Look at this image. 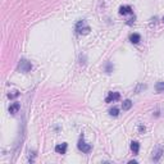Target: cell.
Here are the masks:
<instances>
[{
    "label": "cell",
    "mask_w": 164,
    "mask_h": 164,
    "mask_svg": "<svg viewBox=\"0 0 164 164\" xmlns=\"http://www.w3.org/2000/svg\"><path fill=\"white\" fill-rule=\"evenodd\" d=\"M77 146H78V150L85 154H89L90 151H91V145L87 142H85L83 141V137H81V139L78 140V144H77Z\"/></svg>",
    "instance_id": "cell-3"
},
{
    "label": "cell",
    "mask_w": 164,
    "mask_h": 164,
    "mask_svg": "<svg viewBox=\"0 0 164 164\" xmlns=\"http://www.w3.org/2000/svg\"><path fill=\"white\" fill-rule=\"evenodd\" d=\"M131 150H132L133 154H139V151H140V144L137 142V141H132V142H131Z\"/></svg>",
    "instance_id": "cell-9"
},
{
    "label": "cell",
    "mask_w": 164,
    "mask_h": 164,
    "mask_svg": "<svg viewBox=\"0 0 164 164\" xmlns=\"http://www.w3.org/2000/svg\"><path fill=\"white\" fill-rule=\"evenodd\" d=\"M18 69L23 73H27L32 69V64H31V62H28L27 59H21L19 60V64H18Z\"/></svg>",
    "instance_id": "cell-2"
},
{
    "label": "cell",
    "mask_w": 164,
    "mask_h": 164,
    "mask_svg": "<svg viewBox=\"0 0 164 164\" xmlns=\"http://www.w3.org/2000/svg\"><path fill=\"white\" fill-rule=\"evenodd\" d=\"M76 32L78 35H87L90 32V26L86 24L85 21H78L76 24Z\"/></svg>",
    "instance_id": "cell-1"
},
{
    "label": "cell",
    "mask_w": 164,
    "mask_h": 164,
    "mask_svg": "<svg viewBox=\"0 0 164 164\" xmlns=\"http://www.w3.org/2000/svg\"><path fill=\"white\" fill-rule=\"evenodd\" d=\"M130 41L132 44H139L141 41V36L139 33H131L130 35Z\"/></svg>",
    "instance_id": "cell-8"
},
{
    "label": "cell",
    "mask_w": 164,
    "mask_h": 164,
    "mask_svg": "<svg viewBox=\"0 0 164 164\" xmlns=\"http://www.w3.org/2000/svg\"><path fill=\"white\" fill-rule=\"evenodd\" d=\"M156 92H164V82H158L155 85Z\"/></svg>",
    "instance_id": "cell-12"
},
{
    "label": "cell",
    "mask_w": 164,
    "mask_h": 164,
    "mask_svg": "<svg viewBox=\"0 0 164 164\" xmlns=\"http://www.w3.org/2000/svg\"><path fill=\"white\" fill-rule=\"evenodd\" d=\"M55 151L58 154H66L67 153V144H59V145L55 146Z\"/></svg>",
    "instance_id": "cell-6"
},
{
    "label": "cell",
    "mask_w": 164,
    "mask_h": 164,
    "mask_svg": "<svg viewBox=\"0 0 164 164\" xmlns=\"http://www.w3.org/2000/svg\"><path fill=\"white\" fill-rule=\"evenodd\" d=\"M163 23H164V18H163Z\"/></svg>",
    "instance_id": "cell-17"
},
{
    "label": "cell",
    "mask_w": 164,
    "mask_h": 164,
    "mask_svg": "<svg viewBox=\"0 0 164 164\" xmlns=\"http://www.w3.org/2000/svg\"><path fill=\"white\" fill-rule=\"evenodd\" d=\"M119 98H121V94H119V92H109V95L107 96L105 101H107V103L117 101V100H119Z\"/></svg>",
    "instance_id": "cell-4"
},
{
    "label": "cell",
    "mask_w": 164,
    "mask_h": 164,
    "mask_svg": "<svg viewBox=\"0 0 164 164\" xmlns=\"http://www.w3.org/2000/svg\"><path fill=\"white\" fill-rule=\"evenodd\" d=\"M19 109H21L19 103H13L10 107H9V113H10V114H15V113H18Z\"/></svg>",
    "instance_id": "cell-7"
},
{
    "label": "cell",
    "mask_w": 164,
    "mask_h": 164,
    "mask_svg": "<svg viewBox=\"0 0 164 164\" xmlns=\"http://www.w3.org/2000/svg\"><path fill=\"white\" fill-rule=\"evenodd\" d=\"M109 114L112 115V117H118V114H119V109L118 108H112L110 110H109Z\"/></svg>",
    "instance_id": "cell-13"
},
{
    "label": "cell",
    "mask_w": 164,
    "mask_h": 164,
    "mask_svg": "<svg viewBox=\"0 0 164 164\" xmlns=\"http://www.w3.org/2000/svg\"><path fill=\"white\" fill-rule=\"evenodd\" d=\"M145 130H146V128L144 127V126H140V127H139V131H140V132H145Z\"/></svg>",
    "instance_id": "cell-16"
},
{
    "label": "cell",
    "mask_w": 164,
    "mask_h": 164,
    "mask_svg": "<svg viewBox=\"0 0 164 164\" xmlns=\"http://www.w3.org/2000/svg\"><path fill=\"white\" fill-rule=\"evenodd\" d=\"M132 13H133V10H132V8H131L130 5H122L119 8V14H122V15L132 14Z\"/></svg>",
    "instance_id": "cell-5"
},
{
    "label": "cell",
    "mask_w": 164,
    "mask_h": 164,
    "mask_svg": "<svg viewBox=\"0 0 164 164\" xmlns=\"http://www.w3.org/2000/svg\"><path fill=\"white\" fill-rule=\"evenodd\" d=\"M18 95H19V92H18V91H14L13 94H9L8 98H9V99H14V98H17Z\"/></svg>",
    "instance_id": "cell-14"
},
{
    "label": "cell",
    "mask_w": 164,
    "mask_h": 164,
    "mask_svg": "<svg viewBox=\"0 0 164 164\" xmlns=\"http://www.w3.org/2000/svg\"><path fill=\"white\" fill-rule=\"evenodd\" d=\"M163 153H164V150H163V149H159L158 151L155 153V155L153 156V160H154V162H158V160L160 159V156L163 155Z\"/></svg>",
    "instance_id": "cell-11"
},
{
    "label": "cell",
    "mask_w": 164,
    "mask_h": 164,
    "mask_svg": "<svg viewBox=\"0 0 164 164\" xmlns=\"http://www.w3.org/2000/svg\"><path fill=\"white\" fill-rule=\"evenodd\" d=\"M131 108H132V101H131L130 99H127V100H124L122 103V109H123V110H130Z\"/></svg>",
    "instance_id": "cell-10"
},
{
    "label": "cell",
    "mask_w": 164,
    "mask_h": 164,
    "mask_svg": "<svg viewBox=\"0 0 164 164\" xmlns=\"http://www.w3.org/2000/svg\"><path fill=\"white\" fill-rule=\"evenodd\" d=\"M110 67H112V66H110V63H108V66H107V72H108V73H110V70H112Z\"/></svg>",
    "instance_id": "cell-15"
}]
</instances>
